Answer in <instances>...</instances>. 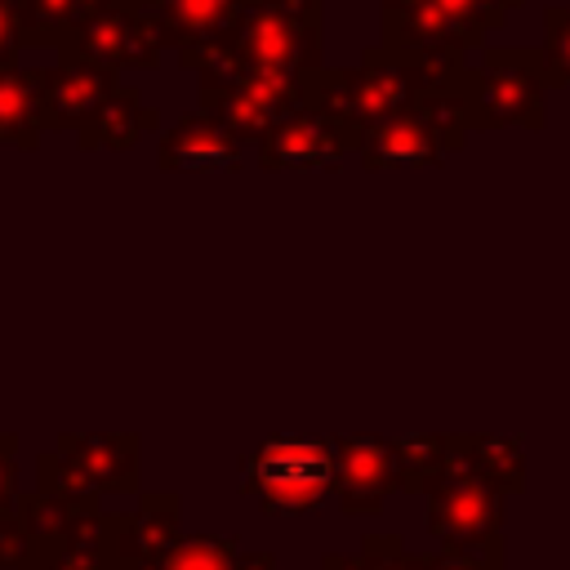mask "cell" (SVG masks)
<instances>
[{"mask_svg":"<svg viewBox=\"0 0 570 570\" xmlns=\"http://www.w3.org/2000/svg\"><path fill=\"white\" fill-rule=\"evenodd\" d=\"M325 53V0H249L240 22L205 40L178 62L196 71V80H232L240 71H276V76H307Z\"/></svg>","mask_w":570,"mask_h":570,"instance_id":"1","label":"cell"},{"mask_svg":"<svg viewBox=\"0 0 570 570\" xmlns=\"http://www.w3.org/2000/svg\"><path fill=\"white\" fill-rule=\"evenodd\" d=\"M454 85H463V67H432V62H414V58H401V53L374 45L352 67L307 71L303 98L365 134L370 125L414 107L423 94L454 89Z\"/></svg>","mask_w":570,"mask_h":570,"instance_id":"2","label":"cell"},{"mask_svg":"<svg viewBox=\"0 0 570 570\" xmlns=\"http://www.w3.org/2000/svg\"><path fill=\"white\" fill-rule=\"evenodd\" d=\"M334 476H338L334 436L276 432L258 441L249 454H240V494L285 517L321 508L334 494Z\"/></svg>","mask_w":570,"mask_h":570,"instance_id":"3","label":"cell"},{"mask_svg":"<svg viewBox=\"0 0 570 570\" xmlns=\"http://www.w3.org/2000/svg\"><path fill=\"white\" fill-rule=\"evenodd\" d=\"M468 102L463 85L432 89L414 107L370 125L356 142L361 169H414V165H441L450 151L468 142Z\"/></svg>","mask_w":570,"mask_h":570,"instance_id":"4","label":"cell"},{"mask_svg":"<svg viewBox=\"0 0 570 570\" xmlns=\"http://www.w3.org/2000/svg\"><path fill=\"white\" fill-rule=\"evenodd\" d=\"M557 85L543 49H481L463 67V102L472 129H543L548 89Z\"/></svg>","mask_w":570,"mask_h":570,"instance_id":"5","label":"cell"},{"mask_svg":"<svg viewBox=\"0 0 570 570\" xmlns=\"http://www.w3.org/2000/svg\"><path fill=\"white\" fill-rule=\"evenodd\" d=\"M503 494L463 450V436H454L450 463L441 476L423 490L428 499V534L450 552H485L499 548L503 530Z\"/></svg>","mask_w":570,"mask_h":570,"instance_id":"6","label":"cell"},{"mask_svg":"<svg viewBox=\"0 0 570 570\" xmlns=\"http://www.w3.org/2000/svg\"><path fill=\"white\" fill-rule=\"evenodd\" d=\"M303 80L276 76V71H240L232 80H200V111H209L218 125H227L240 142H263L272 125H281L289 111H298Z\"/></svg>","mask_w":570,"mask_h":570,"instance_id":"7","label":"cell"},{"mask_svg":"<svg viewBox=\"0 0 570 570\" xmlns=\"http://www.w3.org/2000/svg\"><path fill=\"white\" fill-rule=\"evenodd\" d=\"M160 40L156 27L142 9L134 4H116L107 0L94 18H85V27L71 31V40L58 49V58H80V62H98L111 71H156L160 67Z\"/></svg>","mask_w":570,"mask_h":570,"instance_id":"8","label":"cell"},{"mask_svg":"<svg viewBox=\"0 0 570 570\" xmlns=\"http://www.w3.org/2000/svg\"><path fill=\"white\" fill-rule=\"evenodd\" d=\"M356 142H361V129L303 102L281 125L267 129V138L258 142V165L272 174H281V169H338L347 156H356Z\"/></svg>","mask_w":570,"mask_h":570,"instance_id":"9","label":"cell"},{"mask_svg":"<svg viewBox=\"0 0 570 570\" xmlns=\"http://www.w3.org/2000/svg\"><path fill=\"white\" fill-rule=\"evenodd\" d=\"M334 459H338V476H334V499L347 517H365L379 512L392 490H401V459H396V441L387 436H334Z\"/></svg>","mask_w":570,"mask_h":570,"instance_id":"10","label":"cell"},{"mask_svg":"<svg viewBox=\"0 0 570 570\" xmlns=\"http://www.w3.org/2000/svg\"><path fill=\"white\" fill-rule=\"evenodd\" d=\"M36 80H40L45 129H62V134H80L120 89V71L80 58H58L49 67H36Z\"/></svg>","mask_w":570,"mask_h":570,"instance_id":"11","label":"cell"},{"mask_svg":"<svg viewBox=\"0 0 570 570\" xmlns=\"http://www.w3.org/2000/svg\"><path fill=\"white\" fill-rule=\"evenodd\" d=\"M53 445L102 499L138 494V432H62Z\"/></svg>","mask_w":570,"mask_h":570,"instance_id":"12","label":"cell"},{"mask_svg":"<svg viewBox=\"0 0 570 570\" xmlns=\"http://www.w3.org/2000/svg\"><path fill=\"white\" fill-rule=\"evenodd\" d=\"M156 165L165 174H178V169H223V174H236L245 165V142L227 125H218L209 111H191V116H178V125H169L160 134Z\"/></svg>","mask_w":570,"mask_h":570,"instance_id":"13","label":"cell"},{"mask_svg":"<svg viewBox=\"0 0 570 570\" xmlns=\"http://www.w3.org/2000/svg\"><path fill=\"white\" fill-rule=\"evenodd\" d=\"M249 0H142L138 9L151 18L165 53H187L205 40L227 36Z\"/></svg>","mask_w":570,"mask_h":570,"instance_id":"14","label":"cell"},{"mask_svg":"<svg viewBox=\"0 0 570 570\" xmlns=\"http://www.w3.org/2000/svg\"><path fill=\"white\" fill-rule=\"evenodd\" d=\"M107 521H111V512L102 508V494L85 499L76 508L71 525L53 543L36 548L31 566H40V570H107Z\"/></svg>","mask_w":570,"mask_h":570,"instance_id":"15","label":"cell"},{"mask_svg":"<svg viewBox=\"0 0 570 570\" xmlns=\"http://www.w3.org/2000/svg\"><path fill=\"white\" fill-rule=\"evenodd\" d=\"M45 134V107H40V80L36 67L0 62V147L36 151Z\"/></svg>","mask_w":570,"mask_h":570,"instance_id":"16","label":"cell"},{"mask_svg":"<svg viewBox=\"0 0 570 570\" xmlns=\"http://www.w3.org/2000/svg\"><path fill=\"white\" fill-rule=\"evenodd\" d=\"M160 125V111L156 107H147L134 89H116L107 102H102V111L76 134V147L80 151H129L142 134H151Z\"/></svg>","mask_w":570,"mask_h":570,"instance_id":"17","label":"cell"},{"mask_svg":"<svg viewBox=\"0 0 570 570\" xmlns=\"http://www.w3.org/2000/svg\"><path fill=\"white\" fill-rule=\"evenodd\" d=\"M107 0H13L18 18H22V36L27 49H62L71 40L76 27H85V18H94Z\"/></svg>","mask_w":570,"mask_h":570,"instance_id":"18","label":"cell"},{"mask_svg":"<svg viewBox=\"0 0 570 570\" xmlns=\"http://www.w3.org/2000/svg\"><path fill=\"white\" fill-rule=\"evenodd\" d=\"M450 450H454V436L445 432H419V436H401L396 441V459H401V490L405 494H423L441 468L450 463Z\"/></svg>","mask_w":570,"mask_h":570,"instance_id":"19","label":"cell"},{"mask_svg":"<svg viewBox=\"0 0 570 570\" xmlns=\"http://www.w3.org/2000/svg\"><path fill=\"white\" fill-rule=\"evenodd\" d=\"M463 450L468 459L499 485V490H521L525 485V454H521V441L517 436H463Z\"/></svg>","mask_w":570,"mask_h":570,"instance_id":"20","label":"cell"},{"mask_svg":"<svg viewBox=\"0 0 570 570\" xmlns=\"http://www.w3.org/2000/svg\"><path fill=\"white\" fill-rule=\"evenodd\" d=\"M85 499H71V494H58V490H27L22 499H18V512H22V521H27V530H31V539H36V548H45V543H53L67 525H71V517H76V508H80Z\"/></svg>","mask_w":570,"mask_h":570,"instance_id":"21","label":"cell"},{"mask_svg":"<svg viewBox=\"0 0 570 570\" xmlns=\"http://www.w3.org/2000/svg\"><path fill=\"white\" fill-rule=\"evenodd\" d=\"M432 4L454 22V31L463 36V45H468L472 53L481 49V40H485L494 27L508 22L512 9H521V0H432Z\"/></svg>","mask_w":570,"mask_h":570,"instance_id":"22","label":"cell"},{"mask_svg":"<svg viewBox=\"0 0 570 570\" xmlns=\"http://www.w3.org/2000/svg\"><path fill=\"white\" fill-rule=\"evenodd\" d=\"M160 570H240V543L232 534H183Z\"/></svg>","mask_w":570,"mask_h":570,"instance_id":"23","label":"cell"},{"mask_svg":"<svg viewBox=\"0 0 570 570\" xmlns=\"http://www.w3.org/2000/svg\"><path fill=\"white\" fill-rule=\"evenodd\" d=\"M36 485L40 490H58V494H71V499H94L98 490H89V481L58 454V445L53 450H45L40 459H36Z\"/></svg>","mask_w":570,"mask_h":570,"instance_id":"24","label":"cell"},{"mask_svg":"<svg viewBox=\"0 0 570 570\" xmlns=\"http://www.w3.org/2000/svg\"><path fill=\"white\" fill-rule=\"evenodd\" d=\"M36 561V539L18 508L0 512V570H27Z\"/></svg>","mask_w":570,"mask_h":570,"instance_id":"25","label":"cell"},{"mask_svg":"<svg viewBox=\"0 0 570 570\" xmlns=\"http://www.w3.org/2000/svg\"><path fill=\"white\" fill-rule=\"evenodd\" d=\"M543 58L557 85H570V4L543 13Z\"/></svg>","mask_w":570,"mask_h":570,"instance_id":"26","label":"cell"},{"mask_svg":"<svg viewBox=\"0 0 570 570\" xmlns=\"http://www.w3.org/2000/svg\"><path fill=\"white\" fill-rule=\"evenodd\" d=\"M361 548H365L383 570H432V557H414V552H405L401 534H365Z\"/></svg>","mask_w":570,"mask_h":570,"instance_id":"27","label":"cell"},{"mask_svg":"<svg viewBox=\"0 0 570 570\" xmlns=\"http://www.w3.org/2000/svg\"><path fill=\"white\" fill-rule=\"evenodd\" d=\"M22 490H18V436L0 432V512L18 508Z\"/></svg>","mask_w":570,"mask_h":570,"instance_id":"28","label":"cell"},{"mask_svg":"<svg viewBox=\"0 0 570 570\" xmlns=\"http://www.w3.org/2000/svg\"><path fill=\"white\" fill-rule=\"evenodd\" d=\"M432 570H503V543L485 548V552H436Z\"/></svg>","mask_w":570,"mask_h":570,"instance_id":"29","label":"cell"},{"mask_svg":"<svg viewBox=\"0 0 570 570\" xmlns=\"http://www.w3.org/2000/svg\"><path fill=\"white\" fill-rule=\"evenodd\" d=\"M27 49L22 36V18L13 9V0H0V62H18V53Z\"/></svg>","mask_w":570,"mask_h":570,"instance_id":"30","label":"cell"},{"mask_svg":"<svg viewBox=\"0 0 570 570\" xmlns=\"http://www.w3.org/2000/svg\"><path fill=\"white\" fill-rule=\"evenodd\" d=\"M321 570H383V566L361 548V552H330V557L321 561Z\"/></svg>","mask_w":570,"mask_h":570,"instance_id":"31","label":"cell"},{"mask_svg":"<svg viewBox=\"0 0 570 570\" xmlns=\"http://www.w3.org/2000/svg\"><path fill=\"white\" fill-rule=\"evenodd\" d=\"M116 4H134V9H138V4H142V0H116Z\"/></svg>","mask_w":570,"mask_h":570,"instance_id":"32","label":"cell"},{"mask_svg":"<svg viewBox=\"0 0 570 570\" xmlns=\"http://www.w3.org/2000/svg\"><path fill=\"white\" fill-rule=\"evenodd\" d=\"M27 570H40V566H27Z\"/></svg>","mask_w":570,"mask_h":570,"instance_id":"33","label":"cell"}]
</instances>
